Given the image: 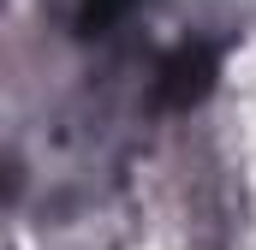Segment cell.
I'll use <instances>...</instances> for the list:
<instances>
[{
	"label": "cell",
	"mask_w": 256,
	"mask_h": 250,
	"mask_svg": "<svg viewBox=\"0 0 256 250\" xmlns=\"http://www.w3.org/2000/svg\"><path fill=\"white\" fill-rule=\"evenodd\" d=\"M208 78H214L208 48H179L173 60L161 66V102H167V108H191V102L208 96Z\"/></svg>",
	"instance_id": "6da1fadb"
},
{
	"label": "cell",
	"mask_w": 256,
	"mask_h": 250,
	"mask_svg": "<svg viewBox=\"0 0 256 250\" xmlns=\"http://www.w3.org/2000/svg\"><path fill=\"white\" fill-rule=\"evenodd\" d=\"M120 12H126V0H78V24L84 30H108Z\"/></svg>",
	"instance_id": "7a4b0ae2"
}]
</instances>
